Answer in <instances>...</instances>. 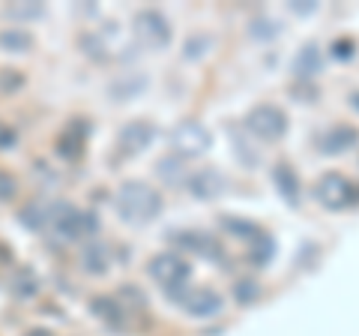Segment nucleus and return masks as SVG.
<instances>
[{
  "instance_id": "obj_1",
  "label": "nucleus",
  "mask_w": 359,
  "mask_h": 336,
  "mask_svg": "<svg viewBox=\"0 0 359 336\" xmlns=\"http://www.w3.org/2000/svg\"><path fill=\"white\" fill-rule=\"evenodd\" d=\"M117 214L123 222H135V226H147L150 219L162 214V195L156 193L150 183L144 181H129L120 186L117 193Z\"/></svg>"
},
{
  "instance_id": "obj_2",
  "label": "nucleus",
  "mask_w": 359,
  "mask_h": 336,
  "mask_svg": "<svg viewBox=\"0 0 359 336\" xmlns=\"http://www.w3.org/2000/svg\"><path fill=\"white\" fill-rule=\"evenodd\" d=\"M48 228L60 240H87L99 231V217L93 210H78L72 205H66V201H54Z\"/></svg>"
},
{
  "instance_id": "obj_3",
  "label": "nucleus",
  "mask_w": 359,
  "mask_h": 336,
  "mask_svg": "<svg viewBox=\"0 0 359 336\" xmlns=\"http://www.w3.org/2000/svg\"><path fill=\"white\" fill-rule=\"evenodd\" d=\"M147 273H150V279L156 285L165 288V295H168V291H177V288L189 285V279H192V267H189L174 252H159V255H153V259L147 261Z\"/></svg>"
},
{
  "instance_id": "obj_4",
  "label": "nucleus",
  "mask_w": 359,
  "mask_h": 336,
  "mask_svg": "<svg viewBox=\"0 0 359 336\" xmlns=\"http://www.w3.org/2000/svg\"><path fill=\"white\" fill-rule=\"evenodd\" d=\"M132 33L138 37L141 46L150 49V51H165L171 46V25H168V18L162 13H156V9H141V13H135Z\"/></svg>"
},
{
  "instance_id": "obj_5",
  "label": "nucleus",
  "mask_w": 359,
  "mask_h": 336,
  "mask_svg": "<svg viewBox=\"0 0 359 336\" xmlns=\"http://www.w3.org/2000/svg\"><path fill=\"white\" fill-rule=\"evenodd\" d=\"M314 198H318V205L327 207V210H344V207H351L359 201V186H353L347 177L330 172L314 183Z\"/></svg>"
},
{
  "instance_id": "obj_6",
  "label": "nucleus",
  "mask_w": 359,
  "mask_h": 336,
  "mask_svg": "<svg viewBox=\"0 0 359 336\" xmlns=\"http://www.w3.org/2000/svg\"><path fill=\"white\" fill-rule=\"evenodd\" d=\"M168 300L177 304L180 309H186L192 318H212L222 312V297L212 288H177L168 291Z\"/></svg>"
},
{
  "instance_id": "obj_7",
  "label": "nucleus",
  "mask_w": 359,
  "mask_h": 336,
  "mask_svg": "<svg viewBox=\"0 0 359 336\" xmlns=\"http://www.w3.org/2000/svg\"><path fill=\"white\" fill-rule=\"evenodd\" d=\"M171 148L177 156H186V160H192V156H201L212 148V136L204 123L198 120H183L177 123L171 129Z\"/></svg>"
},
{
  "instance_id": "obj_8",
  "label": "nucleus",
  "mask_w": 359,
  "mask_h": 336,
  "mask_svg": "<svg viewBox=\"0 0 359 336\" xmlns=\"http://www.w3.org/2000/svg\"><path fill=\"white\" fill-rule=\"evenodd\" d=\"M245 129L264 141H278L287 132V115L278 105H255L245 115Z\"/></svg>"
},
{
  "instance_id": "obj_9",
  "label": "nucleus",
  "mask_w": 359,
  "mask_h": 336,
  "mask_svg": "<svg viewBox=\"0 0 359 336\" xmlns=\"http://www.w3.org/2000/svg\"><path fill=\"white\" fill-rule=\"evenodd\" d=\"M171 240L180 250L198 255L204 261H224V246L212 238V234H204V231H171Z\"/></svg>"
},
{
  "instance_id": "obj_10",
  "label": "nucleus",
  "mask_w": 359,
  "mask_h": 336,
  "mask_svg": "<svg viewBox=\"0 0 359 336\" xmlns=\"http://www.w3.org/2000/svg\"><path fill=\"white\" fill-rule=\"evenodd\" d=\"M87 138H90V120H81V117L69 120V123H66V127L60 129V136H57V156L75 162L78 156L84 153Z\"/></svg>"
},
{
  "instance_id": "obj_11",
  "label": "nucleus",
  "mask_w": 359,
  "mask_h": 336,
  "mask_svg": "<svg viewBox=\"0 0 359 336\" xmlns=\"http://www.w3.org/2000/svg\"><path fill=\"white\" fill-rule=\"evenodd\" d=\"M189 186V193H192L195 198L201 201H212V198H219L224 195V189H228V177H224L219 168H201V172H195L192 177L186 181Z\"/></svg>"
},
{
  "instance_id": "obj_12",
  "label": "nucleus",
  "mask_w": 359,
  "mask_h": 336,
  "mask_svg": "<svg viewBox=\"0 0 359 336\" xmlns=\"http://www.w3.org/2000/svg\"><path fill=\"white\" fill-rule=\"evenodd\" d=\"M90 312L105 324L108 330H114V333H123V330H129V321H132V316L126 309H123V304L117 297H108V295H102V297H93L90 300Z\"/></svg>"
},
{
  "instance_id": "obj_13",
  "label": "nucleus",
  "mask_w": 359,
  "mask_h": 336,
  "mask_svg": "<svg viewBox=\"0 0 359 336\" xmlns=\"http://www.w3.org/2000/svg\"><path fill=\"white\" fill-rule=\"evenodd\" d=\"M153 138H156V127H153V123H147V120H132V123H126V127L120 129L117 144H120L123 153H141V150L150 148Z\"/></svg>"
},
{
  "instance_id": "obj_14",
  "label": "nucleus",
  "mask_w": 359,
  "mask_h": 336,
  "mask_svg": "<svg viewBox=\"0 0 359 336\" xmlns=\"http://www.w3.org/2000/svg\"><path fill=\"white\" fill-rule=\"evenodd\" d=\"M359 144V129H353V127H332V129H327V132H320L318 136V150L320 153H327V156H339V153H344V150H351V148H356Z\"/></svg>"
},
{
  "instance_id": "obj_15",
  "label": "nucleus",
  "mask_w": 359,
  "mask_h": 336,
  "mask_svg": "<svg viewBox=\"0 0 359 336\" xmlns=\"http://www.w3.org/2000/svg\"><path fill=\"white\" fill-rule=\"evenodd\" d=\"M81 267H84V273H90V276H105L111 271V246L108 243H99V240L84 243V250H81Z\"/></svg>"
},
{
  "instance_id": "obj_16",
  "label": "nucleus",
  "mask_w": 359,
  "mask_h": 336,
  "mask_svg": "<svg viewBox=\"0 0 359 336\" xmlns=\"http://www.w3.org/2000/svg\"><path fill=\"white\" fill-rule=\"evenodd\" d=\"M273 183H276V189H278V195H282L287 205H299V177H297V172L290 165H285V162H278L276 168H273Z\"/></svg>"
},
{
  "instance_id": "obj_17",
  "label": "nucleus",
  "mask_w": 359,
  "mask_h": 336,
  "mask_svg": "<svg viewBox=\"0 0 359 336\" xmlns=\"http://www.w3.org/2000/svg\"><path fill=\"white\" fill-rule=\"evenodd\" d=\"M18 219L27 231H45L51 226V205L48 201H30L18 210Z\"/></svg>"
},
{
  "instance_id": "obj_18",
  "label": "nucleus",
  "mask_w": 359,
  "mask_h": 336,
  "mask_svg": "<svg viewBox=\"0 0 359 336\" xmlns=\"http://www.w3.org/2000/svg\"><path fill=\"white\" fill-rule=\"evenodd\" d=\"M39 276L30 271V267H15L13 276H9V291L18 297V300H30V297H36L39 295Z\"/></svg>"
},
{
  "instance_id": "obj_19",
  "label": "nucleus",
  "mask_w": 359,
  "mask_h": 336,
  "mask_svg": "<svg viewBox=\"0 0 359 336\" xmlns=\"http://www.w3.org/2000/svg\"><path fill=\"white\" fill-rule=\"evenodd\" d=\"M144 87H147V78L144 75H120V78H114V82L108 84V93L117 99V103H123V99H132L135 93H141Z\"/></svg>"
},
{
  "instance_id": "obj_20",
  "label": "nucleus",
  "mask_w": 359,
  "mask_h": 336,
  "mask_svg": "<svg viewBox=\"0 0 359 336\" xmlns=\"http://www.w3.org/2000/svg\"><path fill=\"white\" fill-rule=\"evenodd\" d=\"M318 70H320V51H318V46H306L294 60V75L299 82H306V78L318 75Z\"/></svg>"
},
{
  "instance_id": "obj_21",
  "label": "nucleus",
  "mask_w": 359,
  "mask_h": 336,
  "mask_svg": "<svg viewBox=\"0 0 359 336\" xmlns=\"http://www.w3.org/2000/svg\"><path fill=\"white\" fill-rule=\"evenodd\" d=\"M222 228L233 234V238H245L249 243H255L261 234H266L261 226H255L252 219H240V217H222Z\"/></svg>"
},
{
  "instance_id": "obj_22",
  "label": "nucleus",
  "mask_w": 359,
  "mask_h": 336,
  "mask_svg": "<svg viewBox=\"0 0 359 336\" xmlns=\"http://www.w3.org/2000/svg\"><path fill=\"white\" fill-rule=\"evenodd\" d=\"M33 46V37L27 30H21V27H6V30H0V49L4 51H15V54H25L30 51Z\"/></svg>"
},
{
  "instance_id": "obj_23",
  "label": "nucleus",
  "mask_w": 359,
  "mask_h": 336,
  "mask_svg": "<svg viewBox=\"0 0 359 336\" xmlns=\"http://www.w3.org/2000/svg\"><path fill=\"white\" fill-rule=\"evenodd\" d=\"M117 300L123 304V309H126L129 316H135V312H141L144 306H147V297H144L141 288H135V285H123L120 295H117Z\"/></svg>"
},
{
  "instance_id": "obj_24",
  "label": "nucleus",
  "mask_w": 359,
  "mask_h": 336,
  "mask_svg": "<svg viewBox=\"0 0 359 336\" xmlns=\"http://www.w3.org/2000/svg\"><path fill=\"white\" fill-rule=\"evenodd\" d=\"M273 252H276V243H273V238H269V234H261V238H257V240L252 243L249 259H252V264L264 267L269 259H273Z\"/></svg>"
},
{
  "instance_id": "obj_25",
  "label": "nucleus",
  "mask_w": 359,
  "mask_h": 336,
  "mask_svg": "<svg viewBox=\"0 0 359 336\" xmlns=\"http://www.w3.org/2000/svg\"><path fill=\"white\" fill-rule=\"evenodd\" d=\"M233 300H237V304H255L257 300V285L252 283V279H245V283H237L233 285Z\"/></svg>"
},
{
  "instance_id": "obj_26",
  "label": "nucleus",
  "mask_w": 359,
  "mask_h": 336,
  "mask_svg": "<svg viewBox=\"0 0 359 336\" xmlns=\"http://www.w3.org/2000/svg\"><path fill=\"white\" fill-rule=\"evenodd\" d=\"M18 195V181L9 172H0V205L13 201Z\"/></svg>"
},
{
  "instance_id": "obj_27",
  "label": "nucleus",
  "mask_w": 359,
  "mask_h": 336,
  "mask_svg": "<svg viewBox=\"0 0 359 336\" xmlns=\"http://www.w3.org/2000/svg\"><path fill=\"white\" fill-rule=\"evenodd\" d=\"M6 15H9V18H42V15H45V6H36V4L6 6Z\"/></svg>"
},
{
  "instance_id": "obj_28",
  "label": "nucleus",
  "mask_w": 359,
  "mask_h": 336,
  "mask_svg": "<svg viewBox=\"0 0 359 336\" xmlns=\"http://www.w3.org/2000/svg\"><path fill=\"white\" fill-rule=\"evenodd\" d=\"M332 58L335 60H353V54H356V46H353V39H339V42H332Z\"/></svg>"
},
{
  "instance_id": "obj_29",
  "label": "nucleus",
  "mask_w": 359,
  "mask_h": 336,
  "mask_svg": "<svg viewBox=\"0 0 359 336\" xmlns=\"http://www.w3.org/2000/svg\"><path fill=\"white\" fill-rule=\"evenodd\" d=\"M25 84V78H21V72H9V70H4L0 72V91H18V87Z\"/></svg>"
},
{
  "instance_id": "obj_30",
  "label": "nucleus",
  "mask_w": 359,
  "mask_h": 336,
  "mask_svg": "<svg viewBox=\"0 0 359 336\" xmlns=\"http://www.w3.org/2000/svg\"><path fill=\"white\" fill-rule=\"evenodd\" d=\"M15 144H18V132L6 127V123H0V150H13Z\"/></svg>"
},
{
  "instance_id": "obj_31",
  "label": "nucleus",
  "mask_w": 359,
  "mask_h": 336,
  "mask_svg": "<svg viewBox=\"0 0 359 336\" xmlns=\"http://www.w3.org/2000/svg\"><path fill=\"white\" fill-rule=\"evenodd\" d=\"M278 25H269V21H255L252 25V37H276Z\"/></svg>"
},
{
  "instance_id": "obj_32",
  "label": "nucleus",
  "mask_w": 359,
  "mask_h": 336,
  "mask_svg": "<svg viewBox=\"0 0 359 336\" xmlns=\"http://www.w3.org/2000/svg\"><path fill=\"white\" fill-rule=\"evenodd\" d=\"M25 336H54L51 330H42V328H36V330H27Z\"/></svg>"
},
{
  "instance_id": "obj_33",
  "label": "nucleus",
  "mask_w": 359,
  "mask_h": 336,
  "mask_svg": "<svg viewBox=\"0 0 359 336\" xmlns=\"http://www.w3.org/2000/svg\"><path fill=\"white\" fill-rule=\"evenodd\" d=\"M351 105L359 111V93H353V96H351Z\"/></svg>"
}]
</instances>
